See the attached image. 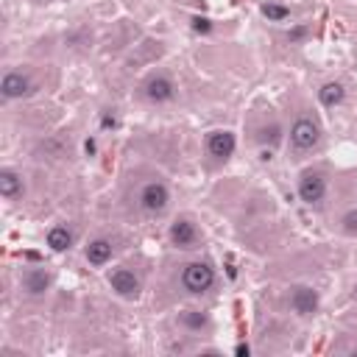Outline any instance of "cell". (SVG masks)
I'll list each match as a JSON object with an SVG mask.
<instances>
[{
	"label": "cell",
	"instance_id": "8",
	"mask_svg": "<svg viewBox=\"0 0 357 357\" xmlns=\"http://www.w3.org/2000/svg\"><path fill=\"white\" fill-rule=\"evenodd\" d=\"M204 148H206V153L215 162H229L231 153H234V148H237V137L229 128H212L206 134V139H204Z\"/></svg>",
	"mask_w": 357,
	"mask_h": 357
},
{
	"label": "cell",
	"instance_id": "1",
	"mask_svg": "<svg viewBox=\"0 0 357 357\" xmlns=\"http://www.w3.org/2000/svg\"><path fill=\"white\" fill-rule=\"evenodd\" d=\"M287 139H290V151L293 153H310V151H315L321 145V126H318V120L310 117V114L296 117L293 126H290Z\"/></svg>",
	"mask_w": 357,
	"mask_h": 357
},
{
	"label": "cell",
	"instance_id": "10",
	"mask_svg": "<svg viewBox=\"0 0 357 357\" xmlns=\"http://www.w3.org/2000/svg\"><path fill=\"white\" fill-rule=\"evenodd\" d=\"M318 304H321V296H318L315 287H310V284H296V287L290 290V310H293L296 315L310 318V315L318 312Z\"/></svg>",
	"mask_w": 357,
	"mask_h": 357
},
{
	"label": "cell",
	"instance_id": "19",
	"mask_svg": "<svg viewBox=\"0 0 357 357\" xmlns=\"http://www.w3.org/2000/svg\"><path fill=\"white\" fill-rule=\"evenodd\" d=\"M340 229H343V234L357 237V209H349V212L340 218Z\"/></svg>",
	"mask_w": 357,
	"mask_h": 357
},
{
	"label": "cell",
	"instance_id": "5",
	"mask_svg": "<svg viewBox=\"0 0 357 357\" xmlns=\"http://www.w3.org/2000/svg\"><path fill=\"white\" fill-rule=\"evenodd\" d=\"M106 282H109V287H112L120 298H126V301H137V298H139V293H142V279H139L131 268H126V265H120V268L109 271Z\"/></svg>",
	"mask_w": 357,
	"mask_h": 357
},
{
	"label": "cell",
	"instance_id": "7",
	"mask_svg": "<svg viewBox=\"0 0 357 357\" xmlns=\"http://www.w3.org/2000/svg\"><path fill=\"white\" fill-rule=\"evenodd\" d=\"M167 240H170L173 248L187 251V248H195V245L201 243V229H198V223H195L192 218H184V215H181V218H176V220L170 223Z\"/></svg>",
	"mask_w": 357,
	"mask_h": 357
},
{
	"label": "cell",
	"instance_id": "23",
	"mask_svg": "<svg viewBox=\"0 0 357 357\" xmlns=\"http://www.w3.org/2000/svg\"><path fill=\"white\" fill-rule=\"evenodd\" d=\"M234 354H251V346L248 343H237L234 346Z\"/></svg>",
	"mask_w": 357,
	"mask_h": 357
},
{
	"label": "cell",
	"instance_id": "9",
	"mask_svg": "<svg viewBox=\"0 0 357 357\" xmlns=\"http://www.w3.org/2000/svg\"><path fill=\"white\" fill-rule=\"evenodd\" d=\"M33 92V81L28 73H20V70H8L3 78H0V98L3 100H20V98H28Z\"/></svg>",
	"mask_w": 357,
	"mask_h": 357
},
{
	"label": "cell",
	"instance_id": "14",
	"mask_svg": "<svg viewBox=\"0 0 357 357\" xmlns=\"http://www.w3.org/2000/svg\"><path fill=\"white\" fill-rule=\"evenodd\" d=\"M0 195L6 201H17L25 195V178L22 173H17L14 167H3L0 170Z\"/></svg>",
	"mask_w": 357,
	"mask_h": 357
},
{
	"label": "cell",
	"instance_id": "16",
	"mask_svg": "<svg viewBox=\"0 0 357 357\" xmlns=\"http://www.w3.org/2000/svg\"><path fill=\"white\" fill-rule=\"evenodd\" d=\"M181 326H184L187 332H192V335H201V332H206V329L212 326V321H209V315L201 312V310H184V312H181Z\"/></svg>",
	"mask_w": 357,
	"mask_h": 357
},
{
	"label": "cell",
	"instance_id": "21",
	"mask_svg": "<svg viewBox=\"0 0 357 357\" xmlns=\"http://www.w3.org/2000/svg\"><path fill=\"white\" fill-rule=\"evenodd\" d=\"M100 126H103V128H117V117H114V114H109V112H106V114H103V117H100Z\"/></svg>",
	"mask_w": 357,
	"mask_h": 357
},
{
	"label": "cell",
	"instance_id": "13",
	"mask_svg": "<svg viewBox=\"0 0 357 357\" xmlns=\"http://www.w3.org/2000/svg\"><path fill=\"white\" fill-rule=\"evenodd\" d=\"M112 254H114V243H112L109 237H95V240H89L86 248H84V259H86L92 268H103V265L112 259Z\"/></svg>",
	"mask_w": 357,
	"mask_h": 357
},
{
	"label": "cell",
	"instance_id": "17",
	"mask_svg": "<svg viewBox=\"0 0 357 357\" xmlns=\"http://www.w3.org/2000/svg\"><path fill=\"white\" fill-rule=\"evenodd\" d=\"M259 11H262V17H265L268 22H287V20H290V8H287L284 3H276V0L262 3Z\"/></svg>",
	"mask_w": 357,
	"mask_h": 357
},
{
	"label": "cell",
	"instance_id": "6",
	"mask_svg": "<svg viewBox=\"0 0 357 357\" xmlns=\"http://www.w3.org/2000/svg\"><path fill=\"white\" fill-rule=\"evenodd\" d=\"M296 192L298 198L307 204V206H318L326 195V176L321 170H304L298 176V184H296Z\"/></svg>",
	"mask_w": 357,
	"mask_h": 357
},
{
	"label": "cell",
	"instance_id": "3",
	"mask_svg": "<svg viewBox=\"0 0 357 357\" xmlns=\"http://www.w3.org/2000/svg\"><path fill=\"white\" fill-rule=\"evenodd\" d=\"M137 204L145 215H162L167 206H170V187L159 178L153 181H145L137 192Z\"/></svg>",
	"mask_w": 357,
	"mask_h": 357
},
{
	"label": "cell",
	"instance_id": "18",
	"mask_svg": "<svg viewBox=\"0 0 357 357\" xmlns=\"http://www.w3.org/2000/svg\"><path fill=\"white\" fill-rule=\"evenodd\" d=\"M279 134H282V126H279V123H271V126H265V128L259 131V142H262V145H268V142L276 145V142H279Z\"/></svg>",
	"mask_w": 357,
	"mask_h": 357
},
{
	"label": "cell",
	"instance_id": "15",
	"mask_svg": "<svg viewBox=\"0 0 357 357\" xmlns=\"http://www.w3.org/2000/svg\"><path fill=\"white\" fill-rule=\"evenodd\" d=\"M343 98H346V86H343L340 81H326V84H321V89H318V100H321L324 109L340 106Z\"/></svg>",
	"mask_w": 357,
	"mask_h": 357
},
{
	"label": "cell",
	"instance_id": "20",
	"mask_svg": "<svg viewBox=\"0 0 357 357\" xmlns=\"http://www.w3.org/2000/svg\"><path fill=\"white\" fill-rule=\"evenodd\" d=\"M190 28H192L195 33H209V31H212V20H209V17H192V20H190Z\"/></svg>",
	"mask_w": 357,
	"mask_h": 357
},
{
	"label": "cell",
	"instance_id": "22",
	"mask_svg": "<svg viewBox=\"0 0 357 357\" xmlns=\"http://www.w3.org/2000/svg\"><path fill=\"white\" fill-rule=\"evenodd\" d=\"M84 151H86V156H95V153H98V142L89 137V139L84 142Z\"/></svg>",
	"mask_w": 357,
	"mask_h": 357
},
{
	"label": "cell",
	"instance_id": "4",
	"mask_svg": "<svg viewBox=\"0 0 357 357\" xmlns=\"http://www.w3.org/2000/svg\"><path fill=\"white\" fill-rule=\"evenodd\" d=\"M142 98L153 106H167L176 100V84L167 73H151L142 84Z\"/></svg>",
	"mask_w": 357,
	"mask_h": 357
},
{
	"label": "cell",
	"instance_id": "11",
	"mask_svg": "<svg viewBox=\"0 0 357 357\" xmlns=\"http://www.w3.org/2000/svg\"><path fill=\"white\" fill-rule=\"evenodd\" d=\"M50 284H53V276H50V271L47 268H28L22 276H20V287L28 293V296H45L47 290H50Z\"/></svg>",
	"mask_w": 357,
	"mask_h": 357
},
{
	"label": "cell",
	"instance_id": "2",
	"mask_svg": "<svg viewBox=\"0 0 357 357\" xmlns=\"http://www.w3.org/2000/svg\"><path fill=\"white\" fill-rule=\"evenodd\" d=\"M181 287L190 293V296H204L215 287V268L204 259H195V262H187L184 271H181Z\"/></svg>",
	"mask_w": 357,
	"mask_h": 357
},
{
	"label": "cell",
	"instance_id": "12",
	"mask_svg": "<svg viewBox=\"0 0 357 357\" xmlns=\"http://www.w3.org/2000/svg\"><path fill=\"white\" fill-rule=\"evenodd\" d=\"M45 243H47V248H50V251H56V254L70 251V248H73V243H75V229H73L70 223H56V226H50V229H47Z\"/></svg>",
	"mask_w": 357,
	"mask_h": 357
}]
</instances>
